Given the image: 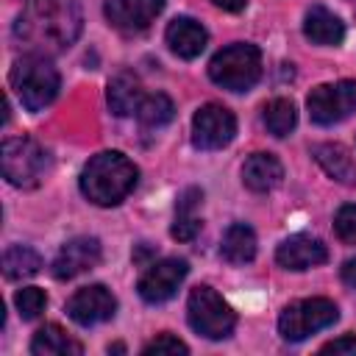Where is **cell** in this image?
Listing matches in <instances>:
<instances>
[{
    "instance_id": "obj_2",
    "label": "cell",
    "mask_w": 356,
    "mask_h": 356,
    "mask_svg": "<svg viewBox=\"0 0 356 356\" xmlns=\"http://www.w3.org/2000/svg\"><path fill=\"white\" fill-rule=\"evenodd\" d=\"M139 170L120 150H103L92 156L81 170V192L95 206H117L136 186Z\"/></svg>"
},
{
    "instance_id": "obj_28",
    "label": "cell",
    "mask_w": 356,
    "mask_h": 356,
    "mask_svg": "<svg viewBox=\"0 0 356 356\" xmlns=\"http://www.w3.org/2000/svg\"><path fill=\"white\" fill-rule=\"evenodd\" d=\"M142 353L145 356H153V353H189V348H186V342H181L172 334H159L156 339H150L142 348Z\"/></svg>"
},
{
    "instance_id": "obj_31",
    "label": "cell",
    "mask_w": 356,
    "mask_h": 356,
    "mask_svg": "<svg viewBox=\"0 0 356 356\" xmlns=\"http://www.w3.org/2000/svg\"><path fill=\"white\" fill-rule=\"evenodd\" d=\"M211 3H214L217 8H222V11H242L248 0H211Z\"/></svg>"
},
{
    "instance_id": "obj_25",
    "label": "cell",
    "mask_w": 356,
    "mask_h": 356,
    "mask_svg": "<svg viewBox=\"0 0 356 356\" xmlns=\"http://www.w3.org/2000/svg\"><path fill=\"white\" fill-rule=\"evenodd\" d=\"M175 117V103L164 95V92H153V95H145L139 108H136V120L147 128H161L167 125L170 120Z\"/></svg>"
},
{
    "instance_id": "obj_14",
    "label": "cell",
    "mask_w": 356,
    "mask_h": 356,
    "mask_svg": "<svg viewBox=\"0 0 356 356\" xmlns=\"http://www.w3.org/2000/svg\"><path fill=\"white\" fill-rule=\"evenodd\" d=\"M275 261L284 270H309L328 261V248L312 234H292L278 245Z\"/></svg>"
},
{
    "instance_id": "obj_8",
    "label": "cell",
    "mask_w": 356,
    "mask_h": 356,
    "mask_svg": "<svg viewBox=\"0 0 356 356\" xmlns=\"http://www.w3.org/2000/svg\"><path fill=\"white\" fill-rule=\"evenodd\" d=\"M306 108L312 122L317 125H337L356 111V81H337L320 83L309 92Z\"/></svg>"
},
{
    "instance_id": "obj_18",
    "label": "cell",
    "mask_w": 356,
    "mask_h": 356,
    "mask_svg": "<svg viewBox=\"0 0 356 356\" xmlns=\"http://www.w3.org/2000/svg\"><path fill=\"white\" fill-rule=\"evenodd\" d=\"M303 33L312 44H323V47H334L345 39V25L342 19L328 11L325 6H312L306 11V19H303Z\"/></svg>"
},
{
    "instance_id": "obj_16",
    "label": "cell",
    "mask_w": 356,
    "mask_h": 356,
    "mask_svg": "<svg viewBox=\"0 0 356 356\" xmlns=\"http://www.w3.org/2000/svg\"><path fill=\"white\" fill-rule=\"evenodd\" d=\"M312 156L325 170L328 178H334L337 184H345V186H356V159L345 145L320 142L312 147Z\"/></svg>"
},
{
    "instance_id": "obj_30",
    "label": "cell",
    "mask_w": 356,
    "mask_h": 356,
    "mask_svg": "<svg viewBox=\"0 0 356 356\" xmlns=\"http://www.w3.org/2000/svg\"><path fill=\"white\" fill-rule=\"evenodd\" d=\"M339 275H342V281H345L350 289H356V256H353V259H348V261L342 264Z\"/></svg>"
},
{
    "instance_id": "obj_13",
    "label": "cell",
    "mask_w": 356,
    "mask_h": 356,
    "mask_svg": "<svg viewBox=\"0 0 356 356\" xmlns=\"http://www.w3.org/2000/svg\"><path fill=\"white\" fill-rule=\"evenodd\" d=\"M164 8V0H106L103 14L108 25L125 33L145 31Z\"/></svg>"
},
{
    "instance_id": "obj_20",
    "label": "cell",
    "mask_w": 356,
    "mask_h": 356,
    "mask_svg": "<svg viewBox=\"0 0 356 356\" xmlns=\"http://www.w3.org/2000/svg\"><path fill=\"white\" fill-rule=\"evenodd\" d=\"M142 97H145V92H142V81H139L134 72H117V75L108 81V86H106L108 108H111L117 117L136 114Z\"/></svg>"
},
{
    "instance_id": "obj_27",
    "label": "cell",
    "mask_w": 356,
    "mask_h": 356,
    "mask_svg": "<svg viewBox=\"0 0 356 356\" xmlns=\"http://www.w3.org/2000/svg\"><path fill=\"white\" fill-rule=\"evenodd\" d=\"M334 231L345 245H356V203L339 206L334 214Z\"/></svg>"
},
{
    "instance_id": "obj_12",
    "label": "cell",
    "mask_w": 356,
    "mask_h": 356,
    "mask_svg": "<svg viewBox=\"0 0 356 356\" xmlns=\"http://www.w3.org/2000/svg\"><path fill=\"white\" fill-rule=\"evenodd\" d=\"M100 256H103V248H100V242L95 236H72L56 253V259L50 264V273L58 281H70V278L97 267Z\"/></svg>"
},
{
    "instance_id": "obj_4",
    "label": "cell",
    "mask_w": 356,
    "mask_h": 356,
    "mask_svg": "<svg viewBox=\"0 0 356 356\" xmlns=\"http://www.w3.org/2000/svg\"><path fill=\"white\" fill-rule=\"evenodd\" d=\"M0 170L11 186L33 189L50 170V153L31 136H11L0 147Z\"/></svg>"
},
{
    "instance_id": "obj_26",
    "label": "cell",
    "mask_w": 356,
    "mask_h": 356,
    "mask_svg": "<svg viewBox=\"0 0 356 356\" xmlns=\"http://www.w3.org/2000/svg\"><path fill=\"white\" fill-rule=\"evenodd\" d=\"M14 306H17L22 320H36L44 312V306H47V295L39 286H22L14 295Z\"/></svg>"
},
{
    "instance_id": "obj_3",
    "label": "cell",
    "mask_w": 356,
    "mask_h": 356,
    "mask_svg": "<svg viewBox=\"0 0 356 356\" xmlns=\"http://www.w3.org/2000/svg\"><path fill=\"white\" fill-rule=\"evenodd\" d=\"M11 89L28 111H42L50 106L61 89V75L44 53H25L11 67Z\"/></svg>"
},
{
    "instance_id": "obj_24",
    "label": "cell",
    "mask_w": 356,
    "mask_h": 356,
    "mask_svg": "<svg viewBox=\"0 0 356 356\" xmlns=\"http://www.w3.org/2000/svg\"><path fill=\"white\" fill-rule=\"evenodd\" d=\"M261 120H264V128H267L273 136L284 139V136L292 134V128H295V122H298L295 103L286 100V97H273V100L264 106Z\"/></svg>"
},
{
    "instance_id": "obj_19",
    "label": "cell",
    "mask_w": 356,
    "mask_h": 356,
    "mask_svg": "<svg viewBox=\"0 0 356 356\" xmlns=\"http://www.w3.org/2000/svg\"><path fill=\"white\" fill-rule=\"evenodd\" d=\"M200 203H203V192L197 186H189V189H184L178 195V200H175V222L170 228L172 239L189 242V239H195L200 234V228H203V220L197 217Z\"/></svg>"
},
{
    "instance_id": "obj_5",
    "label": "cell",
    "mask_w": 356,
    "mask_h": 356,
    "mask_svg": "<svg viewBox=\"0 0 356 356\" xmlns=\"http://www.w3.org/2000/svg\"><path fill=\"white\" fill-rule=\"evenodd\" d=\"M209 78L228 92H248L261 78V50L250 42H234L214 53Z\"/></svg>"
},
{
    "instance_id": "obj_15",
    "label": "cell",
    "mask_w": 356,
    "mask_h": 356,
    "mask_svg": "<svg viewBox=\"0 0 356 356\" xmlns=\"http://www.w3.org/2000/svg\"><path fill=\"white\" fill-rule=\"evenodd\" d=\"M164 39H167V47L178 56V58H197L203 50H206V42H209V33L206 28L192 19V17H175L167 31H164Z\"/></svg>"
},
{
    "instance_id": "obj_21",
    "label": "cell",
    "mask_w": 356,
    "mask_h": 356,
    "mask_svg": "<svg viewBox=\"0 0 356 356\" xmlns=\"http://www.w3.org/2000/svg\"><path fill=\"white\" fill-rule=\"evenodd\" d=\"M31 353L33 356H81L83 353V345L75 342L58 323H47V325H42L33 334Z\"/></svg>"
},
{
    "instance_id": "obj_22",
    "label": "cell",
    "mask_w": 356,
    "mask_h": 356,
    "mask_svg": "<svg viewBox=\"0 0 356 356\" xmlns=\"http://www.w3.org/2000/svg\"><path fill=\"white\" fill-rule=\"evenodd\" d=\"M220 256L228 264H248L256 256V231L245 222H234L225 228L220 242Z\"/></svg>"
},
{
    "instance_id": "obj_17",
    "label": "cell",
    "mask_w": 356,
    "mask_h": 356,
    "mask_svg": "<svg viewBox=\"0 0 356 356\" xmlns=\"http://www.w3.org/2000/svg\"><path fill=\"white\" fill-rule=\"evenodd\" d=\"M284 181V167L273 153H250L242 164V184L250 192H270Z\"/></svg>"
},
{
    "instance_id": "obj_7",
    "label": "cell",
    "mask_w": 356,
    "mask_h": 356,
    "mask_svg": "<svg viewBox=\"0 0 356 356\" xmlns=\"http://www.w3.org/2000/svg\"><path fill=\"white\" fill-rule=\"evenodd\" d=\"M339 317V309L328 298H303L289 303L278 317V334L286 342H300L328 325H334Z\"/></svg>"
},
{
    "instance_id": "obj_23",
    "label": "cell",
    "mask_w": 356,
    "mask_h": 356,
    "mask_svg": "<svg viewBox=\"0 0 356 356\" xmlns=\"http://www.w3.org/2000/svg\"><path fill=\"white\" fill-rule=\"evenodd\" d=\"M42 270V256L28 248V245H11L6 248L3 253V275L8 281H22V278H31Z\"/></svg>"
},
{
    "instance_id": "obj_29",
    "label": "cell",
    "mask_w": 356,
    "mask_h": 356,
    "mask_svg": "<svg viewBox=\"0 0 356 356\" xmlns=\"http://www.w3.org/2000/svg\"><path fill=\"white\" fill-rule=\"evenodd\" d=\"M320 353H337V356H356V337L345 334L339 339H331L320 348Z\"/></svg>"
},
{
    "instance_id": "obj_10",
    "label": "cell",
    "mask_w": 356,
    "mask_h": 356,
    "mask_svg": "<svg viewBox=\"0 0 356 356\" xmlns=\"http://www.w3.org/2000/svg\"><path fill=\"white\" fill-rule=\"evenodd\" d=\"M189 273V264L184 259H161V261H153L147 264V270L142 273L136 289H139V298L145 303H164L170 300L178 286L184 284Z\"/></svg>"
},
{
    "instance_id": "obj_11",
    "label": "cell",
    "mask_w": 356,
    "mask_h": 356,
    "mask_svg": "<svg viewBox=\"0 0 356 356\" xmlns=\"http://www.w3.org/2000/svg\"><path fill=\"white\" fill-rule=\"evenodd\" d=\"M114 312H117V298H114L111 289L103 286V284L81 286V289L67 300V314H70V320H75V323L83 325V328L111 320Z\"/></svg>"
},
{
    "instance_id": "obj_9",
    "label": "cell",
    "mask_w": 356,
    "mask_h": 356,
    "mask_svg": "<svg viewBox=\"0 0 356 356\" xmlns=\"http://www.w3.org/2000/svg\"><path fill=\"white\" fill-rule=\"evenodd\" d=\"M236 134V117L222 103H206L192 117V145L197 150H220Z\"/></svg>"
},
{
    "instance_id": "obj_1",
    "label": "cell",
    "mask_w": 356,
    "mask_h": 356,
    "mask_svg": "<svg viewBox=\"0 0 356 356\" xmlns=\"http://www.w3.org/2000/svg\"><path fill=\"white\" fill-rule=\"evenodd\" d=\"M83 17L75 0H28L14 22V39L28 53H58L67 50L81 33Z\"/></svg>"
},
{
    "instance_id": "obj_6",
    "label": "cell",
    "mask_w": 356,
    "mask_h": 356,
    "mask_svg": "<svg viewBox=\"0 0 356 356\" xmlns=\"http://www.w3.org/2000/svg\"><path fill=\"white\" fill-rule=\"evenodd\" d=\"M186 317H189V325L195 328V334H200L206 339H225V337H231V331L236 325L234 309L222 300V295L217 289H211L206 284H200L189 292Z\"/></svg>"
}]
</instances>
